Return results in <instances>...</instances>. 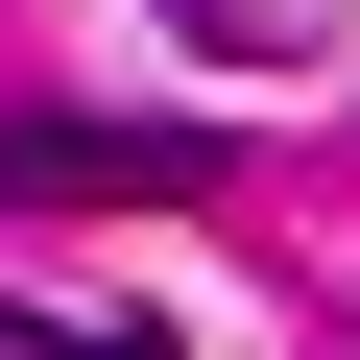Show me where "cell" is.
I'll return each instance as SVG.
<instances>
[{
	"mask_svg": "<svg viewBox=\"0 0 360 360\" xmlns=\"http://www.w3.org/2000/svg\"><path fill=\"white\" fill-rule=\"evenodd\" d=\"M72 360H168V336H72Z\"/></svg>",
	"mask_w": 360,
	"mask_h": 360,
	"instance_id": "3",
	"label": "cell"
},
{
	"mask_svg": "<svg viewBox=\"0 0 360 360\" xmlns=\"http://www.w3.org/2000/svg\"><path fill=\"white\" fill-rule=\"evenodd\" d=\"M0 360H72V336H49V312H0Z\"/></svg>",
	"mask_w": 360,
	"mask_h": 360,
	"instance_id": "2",
	"label": "cell"
},
{
	"mask_svg": "<svg viewBox=\"0 0 360 360\" xmlns=\"http://www.w3.org/2000/svg\"><path fill=\"white\" fill-rule=\"evenodd\" d=\"M217 168V120H0V217H193Z\"/></svg>",
	"mask_w": 360,
	"mask_h": 360,
	"instance_id": "1",
	"label": "cell"
}]
</instances>
